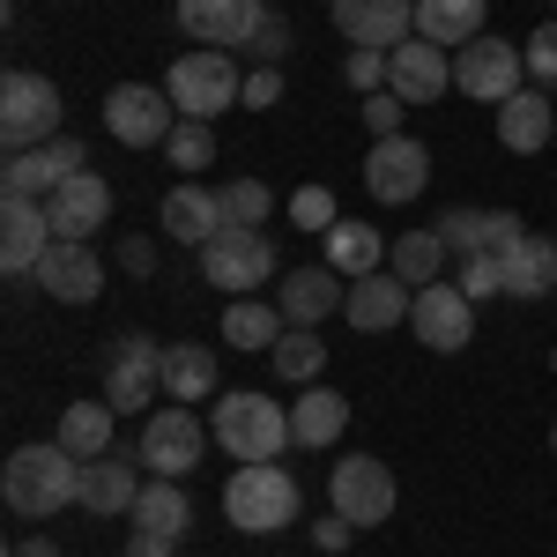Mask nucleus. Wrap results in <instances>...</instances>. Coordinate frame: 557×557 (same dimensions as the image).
I'll return each instance as SVG.
<instances>
[{"mask_svg":"<svg viewBox=\"0 0 557 557\" xmlns=\"http://www.w3.org/2000/svg\"><path fill=\"white\" fill-rule=\"evenodd\" d=\"M343 424H349V401L335 386H305L298 401H290V438H298V446H335Z\"/></svg>","mask_w":557,"mask_h":557,"instance_id":"obj_31","label":"nucleus"},{"mask_svg":"<svg viewBox=\"0 0 557 557\" xmlns=\"http://www.w3.org/2000/svg\"><path fill=\"white\" fill-rule=\"evenodd\" d=\"M520 52H528V75H535V89H543V83H557V15H550V23H535Z\"/></svg>","mask_w":557,"mask_h":557,"instance_id":"obj_42","label":"nucleus"},{"mask_svg":"<svg viewBox=\"0 0 557 557\" xmlns=\"http://www.w3.org/2000/svg\"><path fill=\"white\" fill-rule=\"evenodd\" d=\"M275 343H283V305L231 298V312H223V349H275Z\"/></svg>","mask_w":557,"mask_h":557,"instance_id":"obj_34","label":"nucleus"},{"mask_svg":"<svg viewBox=\"0 0 557 557\" xmlns=\"http://www.w3.org/2000/svg\"><path fill=\"white\" fill-rule=\"evenodd\" d=\"M60 83L52 75H30V67H15L8 83H0V141L8 149H45V141H60Z\"/></svg>","mask_w":557,"mask_h":557,"instance_id":"obj_5","label":"nucleus"},{"mask_svg":"<svg viewBox=\"0 0 557 557\" xmlns=\"http://www.w3.org/2000/svg\"><path fill=\"white\" fill-rule=\"evenodd\" d=\"M89 172V149L75 134H60V141H45V149H8V164H0V194H15V201H45L60 178Z\"/></svg>","mask_w":557,"mask_h":557,"instance_id":"obj_13","label":"nucleus"},{"mask_svg":"<svg viewBox=\"0 0 557 557\" xmlns=\"http://www.w3.org/2000/svg\"><path fill=\"white\" fill-rule=\"evenodd\" d=\"M164 89H172L178 120H223L231 104H246V75H238V52H215V45H194V52H178L172 75H164Z\"/></svg>","mask_w":557,"mask_h":557,"instance_id":"obj_4","label":"nucleus"},{"mask_svg":"<svg viewBox=\"0 0 557 557\" xmlns=\"http://www.w3.org/2000/svg\"><path fill=\"white\" fill-rule=\"evenodd\" d=\"M164 401H215V349L164 343Z\"/></svg>","mask_w":557,"mask_h":557,"instance_id":"obj_29","label":"nucleus"},{"mask_svg":"<svg viewBox=\"0 0 557 557\" xmlns=\"http://www.w3.org/2000/svg\"><path fill=\"white\" fill-rule=\"evenodd\" d=\"M327 498H335V513L349 520V528H380V520H394V469H386L380 454H343L335 461V475H327Z\"/></svg>","mask_w":557,"mask_h":557,"instance_id":"obj_9","label":"nucleus"},{"mask_svg":"<svg viewBox=\"0 0 557 557\" xmlns=\"http://www.w3.org/2000/svg\"><path fill=\"white\" fill-rule=\"evenodd\" d=\"M438 238H446V253H506V246H520L528 231H520L513 209H446L438 215Z\"/></svg>","mask_w":557,"mask_h":557,"instance_id":"obj_23","label":"nucleus"},{"mask_svg":"<svg viewBox=\"0 0 557 557\" xmlns=\"http://www.w3.org/2000/svg\"><path fill=\"white\" fill-rule=\"evenodd\" d=\"M0 498L15 520H52L60 506L83 498V461L52 438V446H15L8 469H0Z\"/></svg>","mask_w":557,"mask_h":557,"instance_id":"obj_1","label":"nucleus"},{"mask_svg":"<svg viewBox=\"0 0 557 557\" xmlns=\"http://www.w3.org/2000/svg\"><path fill=\"white\" fill-rule=\"evenodd\" d=\"M120 268H127V275H149V268H157V246H149V238H127V246H120Z\"/></svg>","mask_w":557,"mask_h":557,"instance_id":"obj_47","label":"nucleus"},{"mask_svg":"<svg viewBox=\"0 0 557 557\" xmlns=\"http://www.w3.org/2000/svg\"><path fill=\"white\" fill-rule=\"evenodd\" d=\"M209 438H215V431L201 424L186 401H164V409H149V424H141V446H134V454H141V469H149V475H178V483H186V475L201 469Z\"/></svg>","mask_w":557,"mask_h":557,"instance_id":"obj_8","label":"nucleus"},{"mask_svg":"<svg viewBox=\"0 0 557 557\" xmlns=\"http://www.w3.org/2000/svg\"><path fill=\"white\" fill-rule=\"evenodd\" d=\"M431 186V149L417 134H386L372 141V157H364V194L380 201V209H401V201H417Z\"/></svg>","mask_w":557,"mask_h":557,"instance_id":"obj_11","label":"nucleus"},{"mask_svg":"<svg viewBox=\"0 0 557 557\" xmlns=\"http://www.w3.org/2000/svg\"><path fill=\"white\" fill-rule=\"evenodd\" d=\"M8 557H60V550H52L45 535H23V543H15V550H8Z\"/></svg>","mask_w":557,"mask_h":557,"instance_id":"obj_49","label":"nucleus"},{"mask_svg":"<svg viewBox=\"0 0 557 557\" xmlns=\"http://www.w3.org/2000/svg\"><path fill=\"white\" fill-rule=\"evenodd\" d=\"M343 298H349V275H335L327 260L283 275V320H290V327H320L327 312H343Z\"/></svg>","mask_w":557,"mask_h":557,"instance_id":"obj_25","label":"nucleus"},{"mask_svg":"<svg viewBox=\"0 0 557 557\" xmlns=\"http://www.w3.org/2000/svg\"><path fill=\"white\" fill-rule=\"evenodd\" d=\"M283 52H290V23L268 8V15H260V30L246 38V60H253V67H283Z\"/></svg>","mask_w":557,"mask_h":557,"instance_id":"obj_40","label":"nucleus"},{"mask_svg":"<svg viewBox=\"0 0 557 557\" xmlns=\"http://www.w3.org/2000/svg\"><path fill=\"white\" fill-rule=\"evenodd\" d=\"M172 127H178L172 89H149V83L104 89V134H112V141H127V149H164Z\"/></svg>","mask_w":557,"mask_h":557,"instance_id":"obj_10","label":"nucleus"},{"mask_svg":"<svg viewBox=\"0 0 557 557\" xmlns=\"http://www.w3.org/2000/svg\"><path fill=\"white\" fill-rule=\"evenodd\" d=\"M364 127H372V141H386V134H401V97H394V89H380V97H364Z\"/></svg>","mask_w":557,"mask_h":557,"instance_id":"obj_44","label":"nucleus"},{"mask_svg":"<svg viewBox=\"0 0 557 557\" xmlns=\"http://www.w3.org/2000/svg\"><path fill=\"white\" fill-rule=\"evenodd\" d=\"M157 394H164V343H149V335H112V349H104V401H112L120 417H149Z\"/></svg>","mask_w":557,"mask_h":557,"instance_id":"obj_7","label":"nucleus"},{"mask_svg":"<svg viewBox=\"0 0 557 557\" xmlns=\"http://www.w3.org/2000/svg\"><path fill=\"white\" fill-rule=\"evenodd\" d=\"M290 223L327 238V231L343 223V209H335V194H327V186H298V194H290Z\"/></svg>","mask_w":557,"mask_h":557,"instance_id":"obj_39","label":"nucleus"},{"mask_svg":"<svg viewBox=\"0 0 557 557\" xmlns=\"http://www.w3.org/2000/svg\"><path fill=\"white\" fill-rule=\"evenodd\" d=\"M112 417H120V409H112L104 394H97V401H67L52 438H60L75 461H97V454H112Z\"/></svg>","mask_w":557,"mask_h":557,"instance_id":"obj_30","label":"nucleus"},{"mask_svg":"<svg viewBox=\"0 0 557 557\" xmlns=\"http://www.w3.org/2000/svg\"><path fill=\"white\" fill-rule=\"evenodd\" d=\"M157 223H164L172 246H194V253H201L215 231H223V194L194 186V178H178L172 194H164V209H157Z\"/></svg>","mask_w":557,"mask_h":557,"instance_id":"obj_24","label":"nucleus"},{"mask_svg":"<svg viewBox=\"0 0 557 557\" xmlns=\"http://www.w3.org/2000/svg\"><path fill=\"white\" fill-rule=\"evenodd\" d=\"M327 268H335V275H349V283H357V275H380L386 268V238L380 231H372V223H335V231H327Z\"/></svg>","mask_w":557,"mask_h":557,"instance_id":"obj_33","label":"nucleus"},{"mask_svg":"<svg viewBox=\"0 0 557 557\" xmlns=\"http://www.w3.org/2000/svg\"><path fill=\"white\" fill-rule=\"evenodd\" d=\"M164 157H172V164H178L186 178H194V172H209V164H215V127H209V120H178L172 141H164Z\"/></svg>","mask_w":557,"mask_h":557,"instance_id":"obj_37","label":"nucleus"},{"mask_svg":"<svg viewBox=\"0 0 557 557\" xmlns=\"http://www.w3.org/2000/svg\"><path fill=\"white\" fill-rule=\"evenodd\" d=\"M30 283H45V298H52V305H89L97 290H104V260L89 253L83 238H52V253L38 260Z\"/></svg>","mask_w":557,"mask_h":557,"instance_id":"obj_20","label":"nucleus"},{"mask_svg":"<svg viewBox=\"0 0 557 557\" xmlns=\"http://www.w3.org/2000/svg\"><path fill=\"white\" fill-rule=\"evenodd\" d=\"M386 89L401 97V104H438L446 89H454V52L431 38H401L386 52Z\"/></svg>","mask_w":557,"mask_h":557,"instance_id":"obj_15","label":"nucleus"},{"mask_svg":"<svg viewBox=\"0 0 557 557\" xmlns=\"http://www.w3.org/2000/svg\"><path fill=\"white\" fill-rule=\"evenodd\" d=\"M386 268H394L409 290H424V283H438V268H446V238H438V231H401V238L386 246Z\"/></svg>","mask_w":557,"mask_h":557,"instance_id":"obj_35","label":"nucleus"},{"mask_svg":"<svg viewBox=\"0 0 557 557\" xmlns=\"http://www.w3.org/2000/svg\"><path fill=\"white\" fill-rule=\"evenodd\" d=\"M343 75H349V89L380 97V89H386V52H372V45H357V52L343 60Z\"/></svg>","mask_w":557,"mask_h":557,"instance_id":"obj_43","label":"nucleus"},{"mask_svg":"<svg viewBox=\"0 0 557 557\" xmlns=\"http://www.w3.org/2000/svg\"><path fill=\"white\" fill-rule=\"evenodd\" d=\"M461 290H469L475 305L506 298V260H498V253H469V260H461Z\"/></svg>","mask_w":557,"mask_h":557,"instance_id":"obj_41","label":"nucleus"},{"mask_svg":"<svg viewBox=\"0 0 557 557\" xmlns=\"http://www.w3.org/2000/svg\"><path fill=\"white\" fill-rule=\"evenodd\" d=\"M483 15H491V0H417V38L461 52L483 38Z\"/></svg>","mask_w":557,"mask_h":557,"instance_id":"obj_28","label":"nucleus"},{"mask_svg":"<svg viewBox=\"0 0 557 557\" xmlns=\"http://www.w3.org/2000/svg\"><path fill=\"white\" fill-rule=\"evenodd\" d=\"M209 431H215V446H223L231 461H275L283 446H298V438H290V409L268 401V394H253V386L223 394L209 409Z\"/></svg>","mask_w":557,"mask_h":557,"instance_id":"obj_3","label":"nucleus"},{"mask_svg":"<svg viewBox=\"0 0 557 557\" xmlns=\"http://www.w3.org/2000/svg\"><path fill=\"white\" fill-rule=\"evenodd\" d=\"M45 215H52V238H83V246H89V231L112 223V186H104L97 172L60 178V186L45 194Z\"/></svg>","mask_w":557,"mask_h":557,"instance_id":"obj_18","label":"nucleus"},{"mask_svg":"<svg viewBox=\"0 0 557 557\" xmlns=\"http://www.w3.org/2000/svg\"><path fill=\"white\" fill-rule=\"evenodd\" d=\"M498 141H506L513 157H535L543 141H557V97H543V89H513V97L498 104Z\"/></svg>","mask_w":557,"mask_h":557,"instance_id":"obj_26","label":"nucleus"},{"mask_svg":"<svg viewBox=\"0 0 557 557\" xmlns=\"http://www.w3.org/2000/svg\"><path fill=\"white\" fill-rule=\"evenodd\" d=\"M409 305H417V290L394 275V268H380V275H357L343 298V320L357 327V335H386V327H401L409 320Z\"/></svg>","mask_w":557,"mask_h":557,"instance_id":"obj_19","label":"nucleus"},{"mask_svg":"<svg viewBox=\"0 0 557 557\" xmlns=\"http://www.w3.org/2000/svg\"><path fill=\"white\" fill-rule=\"evenodd\" d=\"M520 75H528V52L506 45V38H475V45L454 52V89L475 97V104H506L513 89H528Z\"/></svg>","mask_w":557,"mask_h":557,"instance_id":"obj_12","label":"nucleus"},{"mask_svg":"<svg viewBox=\"0 0 557 557\" xmlns=\"http://www.w3.org/2000/svg\"><path fill=\"white\" fill-rule=\"evenodd\" d=\"M275 97H283V67H253V75H246V104H253V112H268Z\"/></svg>","mask_w":557,"mask_h":557,"instance_id":"obj_45","label":"nucleus"},{"mask_svg":"<svg viewBox=\"0 0 557 557\" xmlns=\"http://www.w3.org/2000/svg\"><path fill=\"white\" fill-rule=\"evenodd\" d=\"M409 327H417L424 349L454 357V349H469V335H475V298L461 290V283H424L417 305H409Z\"/></svg>","mask_w":557,"mask_h":557,"instance_id":"obj_14","label":"nucleus"},{"mask_svg":"<svg viewBox=\"0 0 557 557\" xmlns=\"http://www.w3.org/2000/svg\"><path fill=\"white\" fill-rule=\"evenodd\" d=\"M506 298H520V305H543L557 290V238H520V246H506Z\"/></svg>","mask_w":557,"mask_h":557,"instance_id":"obj_27","label":"nucleus"},{"mask_svg":"<svg viewBox=\"0 0 557 557\" xmlns=\"http://www.w3.org/2000/svg\"><path fill=\"white\" fill-rule=\"evenodd\" d=\"M268 357H275V380L283 386H320V372H327V343H320L312 327H290Z\"/></svg>","mask_w":557,"mask_h":557,"instance_id":"obj_36","label":"nucleus"},{"mask_svg":"<svg viewBox=\"0 0 557 557\" xmlns=\"http://www.w3.org/2000/svg\"><path fill=\"white\" fill-rule=\"evenodd\" d=\"M550 454H557V417H550Z\"/></svg>","mask_w":557,"mask_h":557,"instance_id":"obj_50","label":"nucleus"},{"mask_svg":"<svg viewBox=\"0 0 557 557\" xmlns=\"http://www.w3.org/2000/svg\"><path fill=\"white\" fill-rule=\"evenodd\" d=\"M260 15H268V0H178V30L215 52H246Z\"/></svg>","mask_w":557,"mask_h":557,"instance_id":"obj_16","label":"nucleus"},{"mask_svg":"<svg viewBox=\"0 0 557 557\" xmlns=\"http://www.w3.org/2000/svg\"><path fill=\"white\" fill-rule=\"evenodd\" d=\"M134 528H141V535H172V543L194 528V506H186L178 475H149V483H141V498H134Z\"/></svg>","mask_w":557,"mask_h":557,"instance_id":"obj_32","label":"nucleus"},{"mask_svg":"<svg viewBox=\"0 0 557 557\" xmlns=\"http://www.w3.org/2000/svg\"><path fill=\"white\" fill-rule=\"evenodd\" d=\"M201 283L231 290V298H253L260 283H275V246H268V231L223 223L209 246H201Z\"/></svg>","mask_w":557,"mask_h":557,"instance_id":"obj_6","label":"nucleus"},{"mask_svg":"<svg viewBox=\"0 0 557 557\" xmlns=\"http://www.w3.org/2000/svg\"><path fill=\"white\" fill-rule=\"evenodd\" d=\"M52 253V215L45 201H0V268L8 275H38V260Z\"/></svg>","mask_w":557,"mask_h":557,"instance_id":"obj_22","label":"nucleus"},{"mask_svg":"<svg viewBox=\"0 0 557 557\" xmlns=\"http://www.w3.org/2000/svg\"><path fill=\"white\" fill-rule=\"evenodd\" d=\"M335 30L349 45L394 52L401 38H417V0H335Z\"/></svg>","mask_w":557,"mask_h":557,"instance_id":"obj_17","label":"nucleus"},{"mask_svg":"<svg viewBox=\"0 0 557 557\" xmlns=\"http://www.w3.org/2000/svg\"><path fill=\"white\" fill-rule=\"evenodd\" d=\"M127 557H178V543H172V535H141V528H134V535H127Z\"/></svg>","mask_w":557,"mask_h":557,"instance_id":"obj_48","label":"nucleus"},{"mask_svg":"<svg viewBox=\"0 0 557 557\" xmlns=\"http://www.w3.org/2000/svg\"><path fill=\"white\" fill-rule=\"evenodd\" d=\"M268 209H275V194H268L260 178H231V186H223V223L260 231V223H268Z\"/></svg>","mask_w":557,"mask_h":557,"instance_id":"obj_38","label":"nucleus"},{"mask_svg":"<svg viewBox=\"0 0 557 557\" xmlns=\"http://www.w3.org/2000/svg\"><path fill=\"white\" fill-rule=\"evenodd\" d=\"M134 498H141V454H97V461H83V513L112 520V513H134Z\"/></svg>","mask_w":557,"mask_h":557,"instance_id":"obj_21","label":"nucleus"},{"mask_svg":"<svg viewBox=\"0 0 557 557\" xmlns=\"http://www.w3.org/2000/svg\"><path fill=\"white\" fill-rule=\"evenodd\" d=\"M349 535H357V528H349L343 513H335V520H312V543H320V550H349Z\"/></svg>","mask_w":557,"mask_h":557,"instance_id":"obj_46","label":"nucleus"},{"mask_svg":"<svg viewBox=\"0 0 557 557\" xmlns=\"http://www.w3.org/2000/svg\"><path fill=\"white\" fill-rule=\"evenodd\" d=\"M550 364H557V349H550Z\"/></svg>","mask_w":557,"mask_h":557,"instance_id":"obj_51","label":"nucleus"},{"mask_svg":"<svg viewBox=\"0 0 557 557\" xmlns=\"http://www.w3.org/2000/svg\"><path fill=\"white\" fill-rule=\"evenodd\" d=\"M223 513H231L238 535H275L305 513V491L298 475L275 469V461H238V475L223 483Z\"/></svg>","mask_w":557,"mask_h":557,"instance_id":"obj_2","label":"nucleus"}]
</instances>
